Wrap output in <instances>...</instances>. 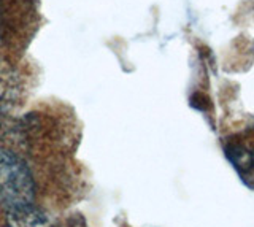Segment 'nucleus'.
<instances>
[{
  "mask_svg": "<svg viewBox=\"0 0 254 227\" xmlns=\"http://www.w3.org/2000/svg\"><path fill=\"white\" fill-rule=\"evenodd\" d=\"M32 171L18 154L0 148V207L5 211L34 203Z\"/></svg>",
  "mask_w": 254,
  "mask_h": 227,
  "instance_id": "1",
  "label": "nucleus"
},
{
  "mask_svg": "<svg viewBox=\"0 0 254 227\" xmlns=\"http://www.w3.org/2000/svg\"><path fill=\"white\" fill-rule=\"evenodd\" d=\"M226 154L242 181L254 189V134L238 135L226 145Z\"/></svg>",
  "mask_w": 254,
  "mask_h": 227,
  "instance_id": "2",
  "label": "nucleus"
},
{
  "mask_svg": "<svg viewBox=\"0 0 254 227\" xmlns=\"http://www.w3.org/2000/svg\"><path fill=\"white\" fill-rule=\"evenodd\" d=\"M22 99V81L16 68L0 59V119L10 114Z\"/></svg>",
  "mask_w": 254,
  "mask_h": 227,
  "instance_id": "3",
  "label": "nucleus"
},
{
  "mask_svg": "<svg viewBox=\"0 0 254 227\" xmlns=\"http://www.w3.org/2000/svg\"><path fill=\"white\" fill-rule=\"evenodd\" d=\"M6 227H54V223L35 203H29L6 211Z\"/></svg>",
  "mask_w": 254,
  "mask_h": 227,
  "instance_id": "4",
  "label": "nucleus"
}]
</instances>
